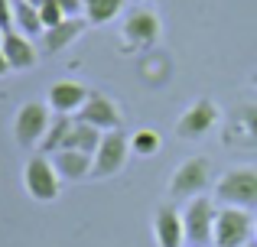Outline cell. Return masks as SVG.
I'll list each match as a JSON object with an SVG mask.
<instances>
[{
  "label": "cell",
  "mask_w": 257,
  "mask_h": 247,
  "mask_svg": "<svg viewBox=\"0 0 257 247\" xmlns=\"http://www.w3.org/2000/svg\"><path fill=\"white\" fill-rule=\"evenodd\" d=\"M212 198L221 208H257V166H231L212 185Z\"/></svg>",
  "instance_id": "cell-1"
},
{
  "label": "cell",
  "mask_w": 257,
  "mask_h": 247,
  "mask_svg": "<svg viewBox=\"0 0 257 247\" xmlns=\"http://www.w3.org/2000/svg\"><path fill=\"white\" fill-rule=\"evenodd\" d=\"M212 182V163L208 156H192L186 163H179L170 176V185H166V195L173 202H192V198L205 195V189Z\"/></svg>",
  "instance_id": "cell-2"
},
{
  "label": "cell",
  "mask_w": 257,
  "mask_h": 247,
  "mask_svg": "<svg viewBox=\"0 0 257 247\" xmlns=\"http://www.w3.org/2000/svg\"><path fill=\"white\" fill-rule=\"evenodd\" d=\"M23 189H26V195H30L33 202H39V205H49V202L59 198L62 179H59L56 166H52V159L46 156V153H36V156L26 159V166H23Z\"/></svg>",
  "instance_id": "cell-3"
},
{
  "label": "cell",
  "mask_w": 257,
  "mask_h": 247,
  "mask_svg": "<svg viewBox=\"0 0 257 247\" xmlns=\"http://www.w3.org/2000/svg\"><path fill=\"white\" fill-rule=\"evenodd\" d=\"M215 215L218 205L215 198H192L182 208V231H186V247H212L215 244Z\"/></svg>",
  "instance_id": "cell-4"
},
{
  "label": "cell",
  "mask_w": 257,
  "mask_h": 247,
  "mask_svg": "<svg viewBox=\"0 0 257 247\" xmlns=\"http://www.w3.org/2000/svg\"><path fill=\"white\" fill-rule=\"evenodd\" d=\"M52 124V108L46 101H26L13 117V140L20 150H39L46 130Z\"/></svg>",
  "instance_id": "cell-5"
},
{
  "label": "cell",
  "mask_w": 257,
  "mask_h": 247,
  "mask_svg": "<svg viewBox=\"0 0 257 247\" xmlns=\"http://www.w3.org/2000/svg\"><path fill=\"white\" fill-rule=\"evenodd\" d=\"M131 159V140L124 130H107L101 137V146L94 150V166H91V179L94 182H104L114 179Z\"/></svg>",
  "instance_id": "cell-6"
},
{
  "label": "cell",
  "mask_w": 257,
  "mask_h": 247,
  "mask_svg": "<svg viewBox=\"0 0 257 247\" xmlns=\"http://www.w3.org/2000/svg\"><path fill=\"white\" fill-rule=\"evenodd\" d=\"M247 241H254V215L244 208H221L218 205L212 247H244Z\"/></svg>",
  "instance_id": "cell-7"
},
{
  "label": "cell",
  "mask_w": 257,
  "mask_h": 247,
  "mask_svg": "<svg viewBox=\"0 0 257 247\" xmlns=\"http://www.w3.org/2000/svg\"><path fill=\"white\" fill-rule=\"evenodd\" d=\"M221 111L218 104L212 101V98H199V101L189 104V111H182L179 117H176V137L179 140H202L208 137V130H215V124H218Z\"/></svg>",
  "instance_id": "cell-8"
},
{
  "label": "cell",
  "mask_w": 257,
  "mask_h": 247,
  "mask_svg": "<svg viewBox=\"0 0 257 247\" xmlns=\"http://www.w3.org/2000/svg\"><path fill=\"white\" fill-rule=\"evenodd\" d=\"M160 33H163V23L153 10L147 7H137L124 17V26H120V36L131 49H150V46L160 43Z\"/></svg>",
  "instance_id": "cell-9"
},
{
  "label": "cell",
  "mask_w": 257,
  "mask_h": 247,
  "mask_svg": "<svg viewBox=\"0 0 257 247\" xmlns=\"http://www.w3.org/2000/svg\"><path fill=\"white\" fill-rule=\"evenodd\" d=\"M225 146H247V150H257V104L244 101L231 111L225 124V133H221Z\"/></svg>",
  "instance_id": "cell-10"
},
{
  "label": "cell",
  "mask_w": 257,
  "mask_h": 247,
  "mask_svg": "<svg viewBox=\"0 0 257 247\" xmlns=\"http://www.w3.org/2000/svg\"><path fill=\"white\" fill-rule=\"evenodd\" d=\"M75 121L91 124V127H98V130L107 133V130H120L124 117H120V108H117V101H114V98L101 95V91H91V95H88V101L82 104V111L75 114Z\"/></svg>",
  "instance_id": "cell-11"
},
{
  "label": "cell",
  "mask_w": 257,
  "mask_h": 247,
  "mask_svg": "<svg viewBox=\"0 0 257 247\" xmlns=\"http://www.w3.org/2000/svg\"><path fill=\"white\" fill-rule=\"evenodd\" d=\"M153 241L157 247H186V231H182V215L170 202L157 205L153 211Z\"/></svg>",
  "instance_id": "cell-12"
},
{
  "label": "cell",
  "mask_w": 257,
  "mask_h": 247,
  "mask_svg": "<svg viewBox=\"0 0 257 247\" xmlns=\"http://www.w3.org/2000/svg\"><path fill=\"white\" fill-rule=\"evenodd\" d=\"M88 95H91V91L78 82H56L46 91V104L52 108V114H72L75 117L78 111H82V104L88 101Z\"/></svg>",
  "instance_id": "cell-13"
},
{
  "label": "cell",
  "mask_w": 257,
  "mask_h": 247,
  "mask_svg": "<svg viewBox=\"0 0 257 247\" xmlns=\"http://www.w3.org/2000/svg\"><path fill=\"white\" fill-rule=\"evenodd\" d=\"M0 49H4L7 62H10V72H30V69H36V62H39V52H36V46H33V39L23 36V33H17V30L4 33Z\"/></svg>",
  "instance_id": "cell-14"
},
{
  "label": "cell",
  "mask_w": 257,
  "mask_h": 247,
  "mask_svg": "<svg viewBox=\"0 0 257 247\" xmlns=\"http://www.w3.org/2000/svg\"><path fill=\"white\" fill-rule=\"evenodd\" d=\"M85 30H88V20H85V17H65L62 23L49 26V30L39 36V43H43V52H52V56H56V52H65Z\"/></svg>",
  "instance_id": "cell-15"
},
{
  "label": "cell",
  "mask_w": 257,
  "mask_h": 247,
  "mask_svg": "<svg viewBox=\"0 0 257 247\" xmlns=\"http://www.w3.org/2000/svg\"><path fill=\"white\" fill-rule=\"evenodd\" d=\"M52 166H56L62 182H85V179H91L94 156L78 153V150H56L52 153Z\"/></svg>",
  "instance_id": "cell-16"
},
{
  "label": "cell",
  "mask_w": 257,
  "mask_h": 247,
  "mask_svg": "<svg viewBox=\"0 0 257 247\" xmlns=\"http://www.w3.org/2000/svg\"><path fill=\"white\" fill-rule=\"evenodd\" d=\"M13 30L23 33V36H30V39H39L46 33L43 17H39V10H36L33 0H13Z\"/></svg>",
  "instance_id": "cell-17"
},
{
  "label": "cell",
  "mask_w": 257,
  "mask_h": 247,
  "mask_svg": "<svg viewBox=\"0 0 257 247\" xmlns=\"http://www.w3.org/2000/svg\"><path fill=\"white\" fill-rule=\"evenodd\" d=\"M101 137H104V130L75 121V124H72V130H69V137H65V143H62V150H78V153L94 156V150L101 146Z\"/></svg>",
  "instance_id": "cell-18"
},
{
  "label": "cell",
  "mask_w": 257,
  "mask_h": 247,
  "mask_svg": "<svg viewBox=\"0 0 257 247\" xmlns=\"http://www.w3.org/2000/svg\"><path fill=\"white\" fill-rule=\"evenodd\" d=\"M124 0H82V17L88 20V26H104L111 20L120 17Z\"/></svg>",
  "instance_id": "cell-19"
},
{
  "label": "cell",
  "mask_w": 257,
  "mask_h": 247,
  "mask_svg": "<svg viewBox=\"0 0 257 247\" xmlns=\"http://www.w3.org/2000/svg\"><path fill=\"white\" fill-rule=\"evenodd\" d=\"M72 124H75V117H72V114H56V117H52L49 130H46L43 143H39V153H46V156H52L56 150H62V143H65V137H69Z\"/></svg>",
  "instance_id": "cell-20"
},
{
  "label": "cell",
  "mask_w": 257,
  "mask_h": 247,
  "mask_svg": "<svg viewBox=\"0 0 257 247\" xmlns=\"http://www.w3.org/2000/svg\"><path fill=\"white\" fill-rule=\"evenodd\" d=\"M160 146H163V140H160V133L157 130H137L131 137V153L134 156H157L160 153Z\"/></svg>",
  "instance_id": "cell-21"
},
{
  "label": "cell",
  "mask_w": 257,
  "mask_h": 247,
  "mask_svg": "<svg viewBox=\"0 0 257 247\" xmlns=\"http://www.w3.org/2000/svg\"><path fill=\"white\" fill-rule=\"evenodd\" d=\"M33 4H36V10H39V17H43V26H46V30L65 20V10H62V4H59V0H33Z\"/></svg>",
  "instance_id": "cell-22"
},
{
  "label": "cell",
  "mask_w": 257,
  "mask_h": 247,
  "mask_svg": "<svg viewBox=\"0 0 257 247\" xmlns=\"http://www.w3.org/2000/svg\"><path fill=\"white\" fill-rule=\"evenodd\" d=\"M0 30H13V0H0Z\"/></svg>",
  "instance_id": "cell-23"
},
{
  "label": "cell",
  "mask_w": 257,
  "mask_h": 247,
  "mask_svg": "<svg viewBox=\"0 0 257 247\" xmlns=\"http://www.w3.org/2000/svg\"><path fill=\"white\" fill-rule=\"evenodd\" d=\"M65 10V17H78V10H82V0H59Z\"/></svg>",
  "instance_id": "cell-24"
},
{
  "label": "cell",
  "mask_w": 257,
  "mask_h": 247,
  "mask_svg": "<svg viewBox=\"0 0 257 247\" xmlns=\"http://www.w3.org/2000/svg\"><path fill=\"white\" fill-rule=\"evenodd\" d=\"M4 75H10V62H7L4 49H0V78H4Z\"/></svg>",
  "instance_id": "cell-25"
},
{
  "label": "cell",
  "mask_w": 257,
  "mask_h": 247,
  "mask_svg": "<svg viewBox=\"0 0 257 247\" xmlns=\"http://www.w3.org/2000/svg\"><path fill=\"white\" fill-rule=\"evenodd\" d=\"M251 85H254V88H257V69H254V75H251Z\"/></svg>",
  "instance_id": "cell-26"
},
{
  "label": "cell",
  "mask_w": 257,
  "mask_h": 247,
  "mask_svg": "<svg viewBox=\"0 0 257 247\" xmlns=\"http://www.w3.org/2000/svg\"><path fill=\"white\" fill-rule=\"evenodd\" d=\"M244 247H257V237H254V241H247V244H244Z\"/></svg>",
  "instance_id": "cell-27"
},
{
  "label": "cell",
  "mask_w": 257,
  "mask_h": 247,
  "mask_svg": "<svg viewBox=\"0 0 257 247\" xmlns=\"http://www.w3.org/2000/svg\"><path fill=\"white\" fill-rule=\"evenodd\" d=\"M254 237H257V218H254Z\"/></svg>",
  "instance_id": "cell-28"
},
{
  "label": "cell",
  "mask_w": 257,
  "mask_h": 247,
  "mask_svg": "<svg viewBox=\"0 0 257 247\" xmlns=\"http://www.w3.org/2000/svg\"><path fill=\"white\" fill-rule=\"evenodd\" d=\"M0 43H4V30H0Z\"/></svg>",
  "instance_id": "cell-29"
}]
</instances>
